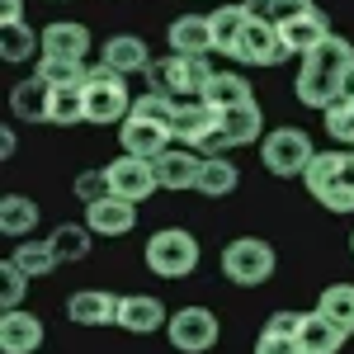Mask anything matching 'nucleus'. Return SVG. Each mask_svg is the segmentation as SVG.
Listing matches in <instances>:
<instances>
[{
	"instance_id": "obj_44",
	"label": "nucleus",
	"mask_w": 354,
	"mask_h": 354,
	"mask_svg": "<svg viewBox=\"0 0 354 354\" xmlns=\"http://www.w3.org/2000/svg\"><path fill=\"white\" fill-rule=\"evenodd\" d=\"M15 147H19V142H15V128H5V133H0V156L10 161V156H15Z\"/></svg>"
},
{
	"instance_id": "obj_33",
	"label": "nucleus",
	"mask_w": 354,
	"mask_h": 354,
	"mask_svg": "<svg viewBox=\"0 0 354 354\" xmlns=\"http://www.w3.org/2000/svg\"><path fill=\"white\" fill-rule=\"evenodd\" d=\"M245 10H250V19H270L274 28H283L302 15H312L317 5L312 0H245Z\"/></svg>"
},
{
	"instance_id": "obj_2",
	"label": "nucleus",
	"mask_w": 354,
	"mask_h": 354,
	"mask_svg": "<svg viewBox=\"0 0 354 354\" xmlns=\"http://www.w3.org/2000/svg\"><path fill=\"white\" fill-rule=\"evenodd\" d=\"M133 113V90H128V76L109 71L104 62H90L85 71V123H123Z\"/></svg>"
},
{
	"instance_id": "obj_23",
	"label": "nucleus",
	"mask_w": 354,
	"mask_h": 354,
	"mask_svg": "<svg viewBox=\"0 0 354 354\" xmlns=\"http://www.w3.org/2000/svg\"><path fill=\"white\" fill-rule=\"evenodd\" d=\"M298 345H302V354H340L345 350V330L330 317H322V312H302Z\"/></svg>"
},
{
	"instance_id": "obj_19",
	"label": "nucleus",
	"mask_w": 354,
	"mask_h": 354,
	"mask_svg": "<svg viewBox=\"0 0 354 354\" xmlns=\"http://www.w3.org/2000/svg\"><path fill=\"white\" fill-rule=\"evenodd\" d=\"M38 345H43V322L33 312L15 307L0 317V354H38Z\"/></svg>"
},
{
	"instance_id": "obj_21",
	"label": "nucleus",
	"mask_w": 354,
	"mask_h": 354,
	"mask_svg": "<svg viewBox=\"0 0 354 354\" xmlns=\"http://www.w3.org/2000/svg\"><path fill=\"white\" fill-rule=\"evenodd\" d=\"M43 57H66V62H90V28L85 24H57L43 28Z\"/></svg>"
},
{
	"instance_id": "obj_17",
	"label": "nucleus",
	"mask_w": 354,
	"mask_h": 354,
	"mask_svg": "<svg viewBox=\"0 0 354 354\" xmlns=\"http://www.w3.org/2000/svg\"><path fill=\"white\" fill-rule=\"evenodd\" d=\"M100 62H104L109 71H118V76H147V66H151V48H147L137 33H113V38H104Z\"/></svg>"
},
{
	"instance_id": "obj_22",
	"label": "nucleus",
	"mask_w": 354,
	"mask_h": 354,
	"mask_svg": "<svg viewBox=\"0 0 354 354\" xmlns=\"http://www.w3.org/2000/svg\"><path fill=\"white\" fill-rule=\"evenodd\" d=\"M279 38H283L288 57H293V53L307 57V53H317V48L330 38V24H326L322 10H312V15H302V19H293V24H283V28H279Z\"/></svg>"
},
{
	"instance_id": "obj_40",
	"label": "nucleus",
	"mask_w": 354,
	"mask_h": 354,
	"mask_svg": "<svg viewBox=\"0 0 354 354\" xmlns=\"http://www.w3.org/2000/svg\"><path fill=\"white\" fill-rule=\"evenodd\" d=\"M0 279H5V283H0V302H5V312H15V307L24 302L28 279H24L19 270H15V260H5V265H0Z\"/></svg>"
},
{
	"instance_id": "obj_28",
	"label": "nucleus",
	"mask_w": 354,
	"mask_h": 354,
	"mask_svg": "<svg viewBox=\"0 0 354 354\" xmlns=\"http://www.w3.org/2000/svg\"><path fill=\"white\" fill-rule=\"evenodd\" d=\"M241 185V170L232 156H203V170H198V194L208 198H222V194H236Z\"/></svg>"
},
{
	"instance_id": "obj_41",
	"label": "nucleus",
	"mask_w": 354,
	"mask_h": 354,
	"mask_svg": "<svg viewBox=\"0 0 354 354\" xmlns=\"http://www.w3.org/2000/svg\"><path fill=\"white\" fill-rule=\"evenodd\" d=\"M255 354H302V345L293 335H274V330H260L255 340Z\"/></svg>"
},
{
	"instance_id": "obj_11",
	"label": "nucleus",
	"mask_w": 354,
	"mask_h": 354,
	"mask_svg": "<svg viewBox=\"0 0 354 354\" xmlns=\"http://www.w3.org/2000/svg\"><path fill=\"white\" fill-rule=\"evenodd\" d=\"M118 142H123V156H142V161H156L161 151L175 147V133L165 123H151V118H137L128 113L123 128H118Z\"/></svg>"
},
{
	"instance_id": "obj_31",
	"label": "nucleus",
	"mask_w": 354,
	"mask_h": 354,
	"mask_svg": "<svg viewBox=\"0 0 354 354\" xmlns=\"http://www.w3.org/2000/svg\"><path fill=\"white\" fill-rule=\"evenodd\" d=\"M10 260H15V270L24 274V279H48V274L57 270L53 245H48V241H33V236L15 245V255H10Z\"/></svg>"
},
{
	"instance_id": "obj_5",
	"label": "nucleus",
	"mask_w": 354,
	"mask_h": 354,
	"mask_svg": "<svg viewBox=\"0 0 354 354\" xmlns=\"http://www.w3.org/2000/svg\"><path fill=\"white\" fill-rule=\"evenodd\" d=\"M274 265H279V255H274V245L260 241V236H236V241H227V250H222V274H227L236 288H260V283H270Z\"/></svg>"
},
{
	"instance_id": "obj_18",
	"label": "nucleus",
	"mask_w": 354,
	"mask_h": 354,
	"mask_svg": "<svg viewBox=\"0 0 354 354\" xmlns=\"http://www.w3.org/2000/svg\"><path fill=\"white\" fill-rule=\"evenodd\" d=\"M85 227H90L95 236H128L137 227V203L109 194V198H100V203L85 208Z\"/></svg>"
},
{
	"instance_id": "obj_46",
	"label": "nucleus",
	"mask_w": 354,
	"mask_h": 354,
	"mask_svg": "<svg viewBox=\"0 0 354 354\" xmlns=\"http://www.w3.org/2000/svg\"><path fill=\"white\" fill-rule=\"evenodd\" d=\"M350 250H354V236H350Z\"/></svg>"
},
{
	"instance_id": "obj_7",
	"label": "nucleus",
	"mask_w": 354,
	"mask_h": 354,
	"mask_svg": "<svg viewBox=\"0 0 354 354\" xmlns=\"http://www.w3.org/2000/svg\"><path fill=\"white\" fill-rule=\"evenodd\" d=\"M165 335H170V345L180 354H208L218 345V312H208V307H180V312H170V322H165Z\"/></svg>"
},
{
	"instance_id": "obj_10",
	"label": "nucleus",
	"mask_w": 354,
	"mask_h": 354,
	"mask_svg": "<svg viewBox=\"0 0 354 354\" xmlns=\"http://www.w3.org/2000/svg\"><path fill=\"white\" fill-rule=\"evenodd\" d=\"M104 170H109V194H113V198L147 203V198H151V189H161V185H156L151 161H142V156H118V161H109Z\"/></svg>"
},
{
	"instance_id": "obj_35",
	"label": "nucleus",
	"mask_w": 354,
	"mask_h": 354,
	"mask_svg": "<svg viewBox=\"0 0 354 354\" xmlns=\"http://www.w3.org/2000/svg\"><path fill=\"white\" fill-rule=\"evenodd\" d=\"M340 161H345V151H317L312 165H307V175H302V185L312 198H322V194L335 185V175H340Z\"/></svg>"
},
{
	"instance_id": "obj_29",
	"label": "nucleus",
	"mask_w": 354,
	"mask_h": 354,
	"mask_svg": "<svg viewBox=\"0 0 354 354\" xmlns=\"http://www.w3.org/2000/svg\"><path fill=\"white\" fill-rule=\"evenodd\" d=\"M317 312H322V317H330V322L345 330V335H354V283H330V288H322Z\"/></svg>"
},
{
	"instance_id": "obj_16",
	"label": "nucleus",
	"mask_w": 354,
	"mask_h": 354,
	"mask_svg": "<svg viewBox=\"0 0 354 354\" xmlns=\"http://www.w3.org/2000/svg\"><path fill=\"white\" fill-rule=\"evenodd\" d=\"M165 322H170V312H165V302L151 298V293H128V298L118 302V326L128 330V335L165 330Z\"/></svg>"
},
{
	"instance_id": "obj_42",
	"label": "nucleus",
	"mask_w": 354,
	"mask_h": 354,
	"mask_svg": "<svg viewBox=\"0 0 354 354\" xmlns=\"http://www.w3.org/2000/svg\"><path fill=\"white\" fill-rule=\"evenodd\" d=\"M265 330H274V335H293V340H298V330H302V312H274L270 322H265Z\"/></svg>"
},
{
	"instance_id": "obj_6",
	"label": "nucleus",
	"mask_w": 354,
	"mask_h": 354,
	"mask_svg": "<svg viewBox=\"0 0 354 354\" xmlns=\"http://www.w3.org/2000/svg\"><path fill=\"white\" fill-rule=\"evenodd\" d=\"M312 156H317L312 137L302 133V128H293V123H288V128H274V133L260 142V161H265V170H270V175H279V180L307 175Z\"/></svg>"
},
{
	"instance_id": "obj_4",
	"label": "nucleus",
	"mask_w": 354,
	"mask_h": 354,
	"mask_svg": "<svg viewBox=\"0 0 354 354\" xmlns=\"http://www.w3.org/2000/svg\"><path fill=\"white\" fill-rule=\"evenodd\" d=\"M142 260H147V270L156 279H189L198 270V241L185 227H161V232H151Z\"/></svg>"
},
{
	"instance_id": "obj_25",
	"label": "nucleus",
	"mask_w": 354,
	"mask_h": 354,
	"mask_svg": "<svg viewBox=\"0 0 354 354\" xmlns=\"http://www.w3.org/2000/svg\"><path fill=\"white\" fill-rule=\"evenodd\" d=\"M90 227H81V222H62V227H53L48 232V245H53V255H57V265H81L85 255H90Z\"/></svg>"
},
{
	"instance_id": "obj_15",
	"label": "nucleus",
	"mask_w": 354,
	"mask_h": 354,
	"mask_svg": "<svg viewBox=\"0 0 354 354\" xmlns=\"http://www.w3.org/2000/svg\"><path fill=\"white\" fill-rule=\"evenodd\" d=\"M118 302L123 298H113L109 288H81L66 298V317L76 326H118Z\"/></svg>"
},
{
	"instance_id": "obj_20",
	"label": "nucleus",
	"mask_w": 354,
	"mask_h": 354,
	"mask_svg": "<svg viewBox=\"0 0 354 354\" xmlns=\"http://www.w3.org/2000/svg\"><path fill=\"white\" fill-rule=\"evenodd\" d=\"M10 113L19 123H48V113H53V85L38 81V76L10 85Z\"/></svg>"
},
{
	"instance_id": "obj_1",
	"label": "nucleus",
	"mask_w": 354,
	"mask_h": 354,
	"mask_svg": "<svg viewBox=\"0 0 354 354\" xmlns=\"http://www.w3.org/2000/svg\"><path fill=\"white\" fill-rule=\"evenodd\" d=\"M350 76H354V43L340 38V33H330L317 53L302 57L298 85H293V90H298V104L326 113L330 104L350 90Z\"/></svg>"
},
{
	"instance_id": "obj_3",
	"label": "nucleus",
	"mask_w": 354,
	"mask_h": 354,
	"mask_svg": "<svg viewBox=\"0 0 354 354\" xmlns=\"http://www.w3.org/2000/svg\"><path fill=\"white\" fill-rule=\"evenodd\" d=\"M213 66H208V57H165V62H151L147 66V81L151 90H161L170 100H203L208 95V85H213Z\"/></svg>"
},
{
	"instance_id": "obj_8",
	"label": "nucleus",
	"mask_w": 354,
	"mask_h": 354,
	"mask_svg": "<svg viewBox=\"0 0 354 354\" xmlns=\"http://www.w3.org/2000/svg\"><path fill=\"white\" fill-rule=\"evenodd\" d=\"M265 128V113L260 104H241V109H218V128L213 137L203 142V156H227V151H236V147H250L255 137Z\"/></svg>"
},
{
	"instance_id": "obj_14",
	"label": "nucleus",
	"mask_w": 354,
	"mask_h": 354,
	"mask_svg": "<svg viewBox=\"0 0 354 354\" xmlns=\"http://www.w3.org/2000/svg\"><path fill=\"white\" fill-rule=\"evenodd\" d=\"M213 128H218V109L208 100H180L175 123H170V133H175L180 147H198L203 151V142L213 137Z\"/></svg>"
},
{
	"instance_id": "obj_13",
	"label": "nucleus",
	"mask_w": 354,
	"mask_h": 354,
	"mask_svg": "<svg viewBox=\"0 0 354 354\" xmlns=\"http://www.w3.org/2000/svg\"><path fill=\"white\" fill-rule=\"evenodd\" d=\"M165 43H170V53H175V57H208V53H218V43H213V19H208V15H180L175 24L165 28Z\"/></svg>"
},
{
	"instance_id": "obj_45",
	"label": "nucleus",
	"mask_w": 354,
	"mask_h": 354,
	"mask_svg": "<svg viewBox=\"0 0 354 354\" xmlns=\"http://www.w3.org/2000/svg\"><path fill=\"white\" fill-rule=\"evenodd\" d=\"M345 95H354V76H350V90H345Z\"/></svg>"
},
{
	"instance_id": "obj_26",
	"label": "nucleus",
	"mask_w": 354,
	"mask_h": 354,
	"mask_svg": "<svg viewBox=\"0 0 354 354\" xmlns=\"http://www.w3.org/2000/svg\"><path fill=\"white\" fill-rule=\"evenodd\" d=\"M213 43H218V53H236V43H241L245 24H250V10H245V0H236V5H218L213 15Z\"/></svg>"
},
{
	"instance_id": "obj_39",
	"label": "nucleus",
	"mask_w": 354,
	"mask_h": 354,
	"mask_svg": "<svg viewBox=\"0 0 354 354\" xmlns=\"http://www.w3.org/2000/svg\"><path fill=\"white\" fill-rule=\"evenodd\" d=\"M71 189H76V198H81L85 208H90V203H100V198H109V170H104V165H95V170H81Z\"/></svg>"
},
{
	"instance_id": "obj_9",
	"label": "nucleus",
	"mask_w": 354,
	"mask_h": 354,
	"mask_svg": "<svg viewBox=\"0 0 354 354\" xmlns=\"http://www.w3.org/2000/svg\"><path fill=\"white\" fill-rule=\"evenodd\" d=\"M232 62H241V66H279V62H288V48H283V38H279V28L270 19H250Z\"/></svg>"
},
{
	"instance_id": "obj_27",
	"label": "nucleus",
	"mask_w": 354,
	"mask_h": 354,
	"mask_svg": "<svg viewBox=\"0 0 354 354\" xmlns=\"http://www.w3.org/2000/svg\"><path fill=\"white\" fill-rule=\"evenodd\" d=\"M203 100L213 109H241V104H255V90H250V81H245L241 71H218Z\"/></svg>"
},
{
	"instance_id": "obj_36",
	"label": "nucleus",
	"mask_w": 354,
	"mask_h": 354,
	"mask_svg": "<svg viewBox=\"0 0 354 354\" xmlns=\"http://www.w3.org/2000/svg\"><path fill=\"white\" fill-rule=\"evenodd\" d=\"M85 71H90V62H66V57H38V81H48L57 90V85H81Z\"/></svg>"
},
{
	"instance_id": "obj_43",
	"label": "nucleus",
	"mask_w": 354,
	"mask_h": 354,
	"mask_svg": "<svg viewBox=\"0 0 354 354\" xmlns=\"http://www.w3.org/2000/svg\"><path fill=\"white\" fill-rule=\"evenodd\" d=\"M0 24H24V0H0Z\"/></svg>"
},
{
	"instance_id": "obj_12",
	"label": "nucleus",
	"mask_w": 354,
	"mask_h": 354,
	"mask_svg": "<svg viewBox=\"0 0 354 354\" xmlns=\"http://www.w3.org/2000/svg\"><path fill=\"white\" fill-rule=\"evenodd\" d=\"M151 170H156V185L170 194L180 189H198V170H203V156L194 151V147H170V151H161L156 161H151Z\"/></svg>"
},
{
	"instance_id": "obj_30",
	"label": "nucleus",
	"mask_w": 354,
	"mask_h": 354,
	"mask_svg": "<svg viewBox=\"0 0 354 354\" xmlns=\"http://www.w3.org/2000/svg\"><path fill=\"white\" fill-rule=\"evenodd\" d=\"M0 57H5V62L43 57V33H33L28 24H0Z\"/></svg>"
},
{
	"instance_id": "obj_38",
	"label": "nucleus",
	"mask_w": 354,
	"mask_h": 354,
	"mask_svg": "<svg viewBox=\"0 0 354 354\" xmlns=\"http://www.w3.org/2000/svg\"><path fill=\"white\" fill-rule=\"evenodd\" d=\"M322 118H326V133L335 137V142L354 147V95H340V100H335Z\"/></svg>"
},
{
	"instance_id": "obj_37",
	"label": "nucleus",
	"mask_w": 354,
	"mask_h": 354,
	"mask_svg": "<svg viewBox=\"0 0 354 354\" xmlns=\"http://www.w3.org/2000/svg\"><path fill=\"white\" fill-rule=\"evenodd\" d=\"M175 109H180V100H170V95H161V90H147V95H137L133 100V113L137 118H151V123H175Z\"/></svg>"
},
{
	"instance_id": "obj_32",
	"label": "nucleus",
	"mask_w": 354,
	"mask_h": 354,
	"mask_svg": "<svg viewBox=\"0 0 354 354\" xmlns=\"http://www.w3.org/2000/svg\"><path fill=\"white\" fill-rule=\"evenodd\" d=\"M48 123L53 128H76V123H85V81L81 85H57Z\"/></svg>"
},
{
	"instance_id": "obj_34",
	"label": "nucleus",
	"mask_w": 354,
	"mask_h": 354,
	"mask_svg": "<svg viewBox=\"0 0 354 354\" xmlns=\"http://www.w3.org/2000/svg\"><path fill=\"white\" fill-rule=\"evenodd\" d=\"M326 213H354V151H345V161H340V175H335V185H330L322 198H317Z\"/></svg>"
},
{
	"instance_id": "obj_24",
	"label": "nucleus",
	"mask_w": 354,
	"mask_h": 354,
	"mask_svg": "<svg viewBox=\"0 0 354 354\" xmlns=\"http://www.w3.org/2000/svg\"><path fill=\"white\" fill-rule=\"evenodd\" d=\"M38 227V203L28 194H5L0 198V232L15 236V241H28Z\"/></svg>"
}]
</instances>
